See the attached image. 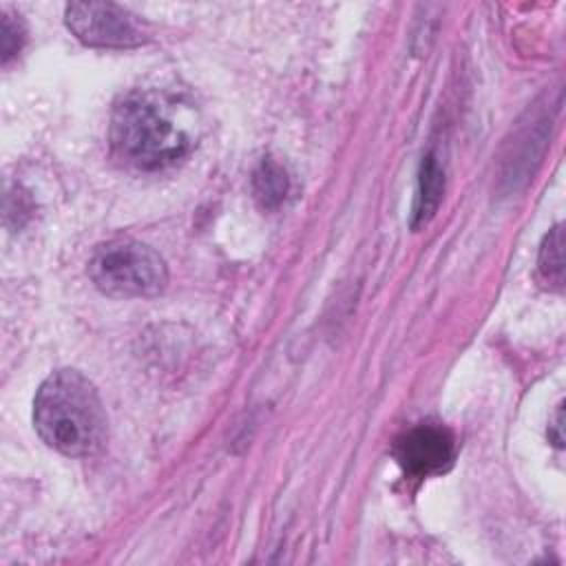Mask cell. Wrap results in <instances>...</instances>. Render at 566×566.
Here are the masks:
<instances>
[{
	"instance_id": "1",
	"label": "cell",
	"mask_w": 566,
	"mask_h": 566,
	"mask_svg": "<svg viewBox=\"0 0 566 566\" xmlns=\"http://www.w3.org/2000/svg\"><path fill=\"white\" fill-rule=\"evenodd\" d=\"M108 139L115 159L146 172L177 164L192 148L186 111L175 97L157 91L124 95L113 108Z\"/></svg>"
},
{
	"instance_id": "7",
	"label": "cell",
	"mask_w": 566,
	"mask_h": 566,
	"mask_svg": "<svg viewBox=\"0 0 566 566\" xmlns=\"http://www.w3.org/2000/svg\"><path fill=\"white\" fill-rule=\"evenodd\" d=\"M290 192L287 170L272 157L261 159L252 175V195L263 210L279 208Z\"/></svg>"
},
{
	"instance_id": "2",
	"label": "cell",
	"mask_w": 566,
	"mask_h": 566,
	"mask_svg": "<svg viewBox=\"0 0 566 566\" xmlns=\"http://www.w3.org/2000/svg\"><path fill=\"white\" fill-rule=\"evenodd\" d=\"M40 438L64 455H91L106 442L108 420L95 385L77 369L53 371L33 398Z\"/></svg>"
},
{
	"instance_id": "5",
	"label": "cell",
	"mask_w": 566,
	"mask_h": 566,
	"mask_svg": "<svg viewBox=\"0 0 566 566\" xmlns=\"http://www.w3.org/2000/svg\"><path fill=\"white\" fill-rule=\"evenodd\" d=\"M394 455L405 473L413 478H429L453 464L455 440L449 429L422 422L396 440Z\"/></svg>"
},
{
	"instance_id": "4",
	"label": "cell",
	"mask_w": 566,
	"mask_h": 566,
	"mask_svg": "<svg viewBox=\"0 0 566 566\" xmlns=\"http://www.w3.org/2000/svg\"><path fill=\"white\" fill-rule=\"evenodd\" d=\"M64 18L73 35L91 46L128 49L148 40L139 15L115 2H71Z\"/></svg>"
},
{
	"instance_id": "9",
	"label": "cell",
	"mask_w": 566,
	"mask_h": 566,
	"mask_svg": "<svg viewBox=\"0 0 566 566\" xmlns=\"http://www.w3.org/2000/svg\"><path fill=\"white\" fill-rule=\"evenodd\" d=\"M27 40V31L24 24L20 20V15H9V13H0V46H2V64H7L15 53H20L22 44Z\"/></svg>"
},
{
	"instance_id": "8",
	"label": "cell",
	"mask_w": 566,
	"mask_h": 566,
	"mask_svg": "<svg viewBox=\"0 0 566 566\" xmlns=\"http://www.w3.org/2000/svg\"><path fill=\"white\" fill-rule=\"evenodd\" d=\"M539 274L546 283L562 285L564 281V230L562 226H555L539 250V261H537Z\"/></svg>"
},
{
	"instance_id": "3",
	"label": "cell",
	"mask_w": 566,
	"mask_h": 566,
	"mask_svg": "<svg viewBox=\"0 0 566 566\" xmlns=\"http://www.w3.org/2000/svg\"><path fill=\"white\" fill-rule=\"evenodd\" d=\"M93 285L119 298L157 296L168 283V268L159 252L135 239H111L88 259Z\"/></svg>"
},
{
	"instance_id": "6",
	"label": "cell",
	"mask_w": 566,
	"mask_h": 566,
	"mask_svg": "<svg viewBox=\"0 0 566 566\" xmlns=\"http://www.w3.org/2000/svg\"><path fill=\"white\" fill-rule=\"evenodd\" d=\"M444 195V170L433 153L422 157L420 164V175H418V190H416V203H413V221L411 226L418 228L427 223Z\"/></svg>"
}]
</instances>
